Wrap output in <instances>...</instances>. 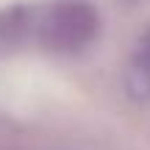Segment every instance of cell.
Here are the masks:
<instances>
[{
    "label": "cell",
    "mask_w": 150,
    "mask_h": 150,
    "mask_svg": "<svg viewBox=\"0 0 150 150\" xmlns=\"http://www.w3.org/2000/svg\"><path fill=\"white\" fill-rule=\"evenodd\" d=\"M125 92L134 100H150V33L139 39L125 67Z\"/></svg>",
    "instance_id": "cell-2"
},
{
    "label": "cell",
    "mask_w": 150,
    "mask_h": 150,
    "mask_svg": "<svg viewBox=\"0 0 150 150\" xmlns=\"http://www.w3.org/2000/svg\"><path fill=\"white\" fill-rule=\"evenodd\" d=\"M100 31V17L89 3H61L42 22L39 39L47 50L75 53L86 47Z\"/></svg>",
    "instance_id": "cell-1"
}]
</instances>
